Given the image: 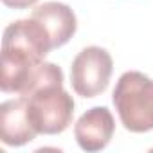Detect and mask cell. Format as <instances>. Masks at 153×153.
<instances>
[{"label": "cell", "mask_w": 153, "mask_h": 153, "mask_svg": "<svg viewBox=\"0 0 153 153\" xmlns=\"http://www.w3.org/2000/svg\"><path fill=\"white\" fill-rule=\"evenodd\" d=\"M115 121L106 106H94L87 110L74 126V137L85 151H101L114 137Z\"/></svg>", "instance_id": "cell-5"}, {"label": "cell", "mask_w": 153, "mask_h": 153, "mask_svg": "<svg viewBox=\"0 0 153 153\" xmlns=\"http://www.w3.org/2000/svg\"><path fill=\"white\" fill-rule=\"evenodd\" d=\"M31 18H34L43 27L52 49L65 45L78 29V20H76L74 11L61 2H45L38 6L31 13Z\"/></svg>", "instance_id": "cell-6"}, {"label": "cell", "mask_w": 153, "mask_h": 153, "mask_svg": "<svg viewBox=\"0 0 153 153\" xmlns=\"http://www.w3.org/2000/svg\"><path fill=\"white\" fill-rule=\"evenodd\" d=\"M36 2L38 0H2V4L11 9H27V7L34 6Z\"/></svg>", "instance_id": "cell-7"}, {"label": "cell", "mask_w": 153, "mask_h": 153, "mask_svg": "<svg viewBox=\"0 0 153 153\" xmlns=\"http://www.w3.org/2000/svg\"><path fill=\"white\" fill-rule=\"evenodd\" d=\"M112 70L114 61L106 49L97 45L85 47L72 61L70 85L81 97H96L106 90Z\"/></svg>", "instance_id": "cell-3"}, {"label": "cell", "mask_w": 153, "mask_h": 153, "mask_svg": "<svg viewBox=\"0 0 153 153\" xmlns=\"http://www.w3.org/2000/svg\"><path fill=\"white\" fill-rule=\"evenodd\" d=\"M38 133L56 135L68 128L74 115V99L63 85L43 87L25 97Z\"/></svg>", "instance_id": "cell-2"}, {"label": "cell", "mask_w": 153, "mask_h": 153, "mask_svg": "<svg viewBox=\"0 0 153 153\" xmlns=\"http://www.w3.org/2000/svg\"><path fill=\"white\" fill-rule=\"evenodd\" d=\"M38 130L33 123L25 97H16L0 105V139L7 146H24L34 140Z\"/></svg>", "instance_id": "cell-4"}, {"label": "cell", "mask_w": 153, "mask_h": 153, "mask_svg": "<svg viewBox=\"0 0 153 153\" xmlns=\"http://www.w3.org/2000/svg\"><path fill=\"white\" fill-rule=\"evenodd\" d=\"M123 126L133 133L153 130V79L142 72H124L112 94Z\"/></svg>", "instance_id": "cell-1"}]
</instances>
